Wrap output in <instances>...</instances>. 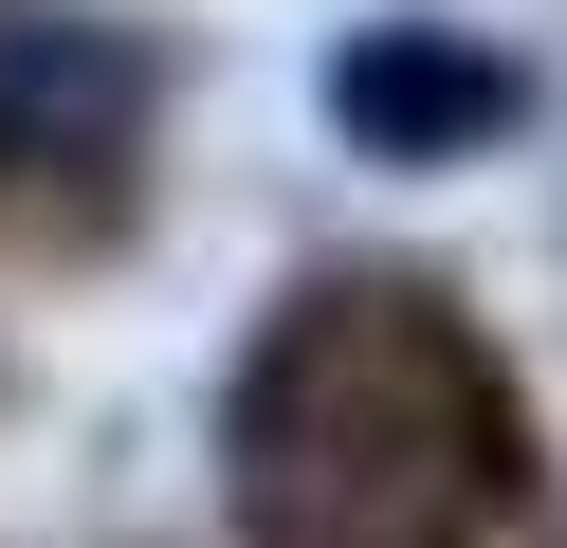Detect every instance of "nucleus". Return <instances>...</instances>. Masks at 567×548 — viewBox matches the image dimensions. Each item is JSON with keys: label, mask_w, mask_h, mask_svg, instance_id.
<instances>
[{"label": "nucleus", "mask_w": 567, "mask_h": 548, "mask_svg": "<svg viewBox=\"0 0 567 548\" xmlns=\"http://www.w3.org/2000/svg\"><path fill=\"white\" fill-rule=\"evenodd\" d=\"M513 402L421 292H311L238 384V530L257 548H494Z\"/></svg>", "instance_id": "f257e3e1"}, {"label": "nucleus", "mask_w": 567, "mask_h": 548, "mask_svg": "<svg viewBox=\"0 0 567 548\" xmlns=\"http://www.w3.org/2000/svg\"><path fill=\"white\" fill-rule=\"evenodd\" d=\"M128 128H147V55L111 19L0 0V183H111Z\"/></svg>", "instance_id": "f03ea898"}, {"label": "nucleus", "mask_w": 567, "mask_h": 548, "mask_svg": "<svg viewBox=\"0 0 567 548\" xmlns=\"http://www.w3.org/2000/svg\"><path fill=\"white\" fill-rule=\"evenodd\" d=\"M330 110H348L367 146H476V128H513V110H530V73L476 55V37H348Z\"/></svg>", "instance_id": "7ed1b4c3"}]
</instances>
